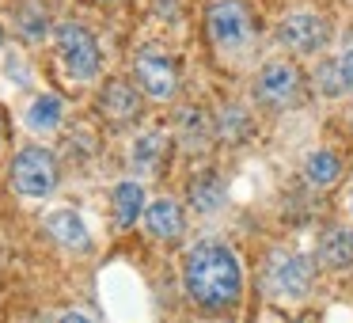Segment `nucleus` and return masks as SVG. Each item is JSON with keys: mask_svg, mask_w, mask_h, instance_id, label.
Returning <instances> with one entry per match:
<instances>
[{"mask_svg": "<svg viewBox=\"0 0 353 323\" xmlns=\"http://www.w3.org/2000/svg\"><path fill=\"white\" fill-rule=\"evenodd\" d=\"M16 27H19V35H23L27 42H39V39H46V31H50L46 4H39V0H27L23 8L16 12Z\"/></svg>", "mask_w": 353, "mask_h": 323, "instance_id": "obj_17", "label": "nucleus"}, {"mask_svg": "<svg viewBox=\"0 0 353 323\" xmlns=\"http://www.w3.org/2000/svg\"><path fill=\"white\" fill-rule=\"evenodd\" d=\"M54 42H57V54H61V65L72 80H95L99 72V46H95V35L80 23H61L54 31Z\"/></svg>", "mask_w": 353, "mask_h": 323, "instance_id": "obj_2", "label": "nucleus"}, {"mask_svg": "<svg viewBox=\"0 0 353 323\" xmlns=\"http://www.w3.org/2000/svg\"><path fill=\"white\" fill-rule=\"evenodd\" d=\"M12 186L23 198H46L57 186V160L46 148H23L12 160Z\"/></svg>", "mask_w": 353, "mask_h": 323, "instance_id": "obj_4", "label": "nucleus"}, {"mask_svg": "<svg viewBox=\"0 0 353 323\" xmlns=\"http://www.w3.org/2000/svg\"><path fill=\"white\" fill-rule=\"evenodd\" d=\"M205 27H209V39L221 50H243L254 31L243 0H213L205 12Z\"/></svg>", "mask_w": 353, "mask_h": 323, "instance_id": "obj_3", "label": "nucleus"}, {"mask_svg": "<svg viewBox=\"0 0 353 323\" xmlns=\"http://www.w3.org/2000/svg\"><path fill=\"white\" fill-rule=\"evenodd\" d=\"M46 232L69 251H92V236H88L80 213H72V209H54L46 217Z\"/></svg>", "mask_w": 353, "mask_h": 323, "instance_id": "obj_10", "label": "nucleus"}, {"mask_svg": "<svg viewBox=\"0 0 353 323\" xmlns=\"http://www.w3.org/2000/svg\"><path fill=\"white\" fill-rule=\"evenodd\" d=\"M145 228L152 232L156 239H179V236H183V228H186L183 209H179L171 198L152 202V206L145 209Z\"/></svg>", "mask_w": 353, "mask_h": 323, "instance_id": "obj_11", "label": "nucleus"}, {"mask_svg": "<svg viewBox=\"0 0 353 323\" xmlns=\"http://www.w3.org/2000/svg\"><path fill=\"white\" fill-rule=\"evenodd\" d=\"M300 88H304L300 69L289 61L266 65V69L259 72V80H254V95H259V103H266V107H289V103H296Z\"/></svg>", "mask_w": 353, "mask_h": 323, "instance_id": "obj_6", "label": "nucleus"}, {"mask_svg": "<svg viewBox=\"0 0 353 323\" xmlns=\"http://www.w3.org/2000/svg\"><path fill=\"white\" fill-rule=\"evenodd\" d=\"M338 72H342V84H345V92H353V46L342 54V61H338Z\"/></svg>", "mask_w": 353, "mask_h": 323, "instance_id": "obj_22", "label": "nucleus"}, {"mask_svg": "<svg viewBox=\"0 0 353 323\" xmlns=\"http://www.w3.org/2000/svg\"><path fill=\"white\" fill-rule=\"evenodd\" d=\"M0 42H4V31H0Z\"/></svg>", "mask_w": 353, "mask_h": 323, "instance_id": "obj_25", "label": "nucleus"}, {"mask_svg": "<svg viewBox=\"0 0 353 323\" xmlns=\"http://www.w3.org/2000/svg\"><path fill=\"white\" fill-rule=\"evenodd\" d=\"M277 42L285 50H292V54H315L327 42V23L319 16H312V12H292L277 27Z\"/></svg>", "mask_w": 353, "mask_h": 323, "instance_id": "obj_7", "label": "nucleus"}, {"mask_svg": "<svg viewBox=\"0 0 353 323\" xmlns=\"http://www.w3.org/2000/svg\"><path fill=\"white\" fill-rule=\"evenodd\" d=\"M61 115H65V103L57 99V95H39V99L27 107V130H34V133H50V130H57L61 126Z\"/></svg>", "mask_w": 353, "mask_h": 323, "instance_id": "obj_15", "label": "nucleus"}, {"mask_svg": "<svg viewBox=\"0 0 353 323\" xmlns=\"http://www.w3.org/2000/svg\"><path fill=\"white\" fill-rule=\"evenodd\" d=\"M0 137H4V118H0Z\"/></svg>", "mask_w": 353, "mask_h": 323, "instance_id": "obj_24", "label": "nucleus"}, {"mask_svg": "<svg viewBox=\"0 0 353 323\" xmlns=\"http://www.w3.org/2000/svg\"><path fill=\"white\" fill-rule=\"evenodd\" d=\"M315 88H319V95H327V99H334V95L345 92L342 72H338V61H323L319 69H315Z\"/></svg>", "mask_w": 353, "mask_h": 323, "instance_id": "obj_21", "label": "nucleus"}, {"mask_svg": "<svg viewBox=\"0 0 353 323\" xmlns=\"http://www.w3.org/2000/svg\"><path fill=\"white\" fill-rule=\"evenodd\" d=\"M145 209V186L125 179V183L114 186V217H118V228H130L133 221L141 217Z\"/></svg>", "mask_w": 353, "mask_h": 323, "instance_id": "obj_14", "label": "nucleus"}, {"mask_svg": "<svg viewBox=\"0 0 353 323\" xmlns=\"http://www.w3.org/2000/svg\"><path fill=\"white\" fill-rule=\"evenodd\" d=\"M61 323H95V320H88V315H80V312H69Z\"/></svg>", "mask_w": 353, "mask_h": 323, "instance_id": "obj_23", "label": "nucleus"}, {"mask_svg": "<svg viewBox=\"0 0 353 323\" xmlns=\"http://www.w3.org/2000/svg\"><path fill=\"white\" fill-rule=\"evenodd\" d=\"M179 133L186 137V145H201V141L209 137V118H205V110H183L179 115Z\"/></svg>", "mask_w": 353, "mask_h": 323, "instance_id": "obj_20", "label": "nucleus"}, {"mask_svg": "<svg viewBox=\"0 0 353 323\" xmlns=\"http://www.w3.org/2000/svg\"><path fill=\"white\" fill-rule=\"evenodd\" d=\"M216 126H221L224 141H243L247 133H251V118L243 115V107H224L221 118H216Z\"/></svg>", "mask_w": 353, "mask_h": 323, "instance_id": "obj_19", "label": "nucleus"}, {"mask_svg": "<svg viewBox=\"0 0 353 323\" xmlns=\"http://www.w3.org/2000/svg\"><path fill=\"white\" fill-rule=\"evenodd\" d=\"M99 110L110 118V122H130V118H137V110H141L137 88L125 84V80H110V84H103Z\"/></svg>", "mask_w": 353, "mask_h": 323, "instance_id": "obj_9", "label": "nucleus"}, {"mask_svg": "<svg viewBox=\"0 0 353 323\" xmlns=\"http://www.w3.org/2000/svg\"><path fill=\"white\" fill-rule=\"evenodd\" d=\"M319 262L330 270H345L353 262V228H330L319 239Z\"/></svg>", "mask_w": 353, "mask_h": 323, "instance_id": "obj_12", "label": "nucleus"}, {"mask_svg": "<svg viewBox=\"0 0 353 323\" xmlns=\"http://www.w3.org/2000/svg\"><path fill=\"white\" fill-rule=\"evenodd\" d=\"M163 156H168V137L163 133H145V137L133 145V168L137 171H145V175H152V171H160V164H163Z\"/></svg>", "mask_w": 353, "mask_h": 323, "instance_id": "obj_16", "label": "nucleus"}, {"mask_svg": "<svg viewBox=\"0 0 353 323\" xmlns=\"http://www.w3.org/2000/svg\"><path fill=\"white\" fill-rule=\"evenodd\" d=\"M133 77H137L141 92L148 99H171L179 92V69L175 57L160 54V50H141L137 61H133Z\"/></svg>", "mask_w": 353, "mask_h": 323, "instance_id": "obj_5", "label": "nucleus"}, {"mask_svg": "<svg viewBox=\"0 0 353 323\" xmlns=\"http://www.w3.org/2000/svg\"><path fill=\"white\" fill-rule=\"evenodd\" d=\"M183 282L190 300L205 312H232L243 297V266L236 251L216 239H205L186 255Z\"/></svg>", "mask_w": 353, "mask_h": 323, "instance_id": "obj_1", "label": "nucleus"}, {"mask_svg": "<svg viewBox=\"0 0 353 323\" xmlns=\"http://www.w3.org/2000/svg\"><path fill=\"white\" fill-rule=\"evenodd\" d=\"M304 175H307V183H315V186H330L338 175H342V164H338V156L334 153H312L307 156V164H304Z\"/></svg>", "mask_w": 353, "mask_h": 323, "instance_id": "obj_18", "label": "nucleus"}, {"mask_svg": "<svg viewBox=\"0 0 353 323\" xmlns=\"http://www.w3.org/2000/svg\"><path fill=\"white\" fill-rule=\"evenodd\" d=\"M190 206L198 213H213V209L224 206V183L216 171H201V175L190 179Z\"/></svg>", "mask_w": 353, "mask_h": 323, "instance_id": "obj_13", "label": "nucleus"}, {"mask_svg": "<svg viewBox=\"0 0 353 323\" xmlns=\"http://www.w3.org/2000/svg\"><path fill=\"white\" fill-rule=\"evenodd\" d=\"M312 277H315L312 259H304V255H281L270 266V289L285 300H300L312 289Z\"/></svg>", "mask_w": 353, "mask_h": 323, "instance_id": "obj_8", "label": "nucleus"}]
</instances>
